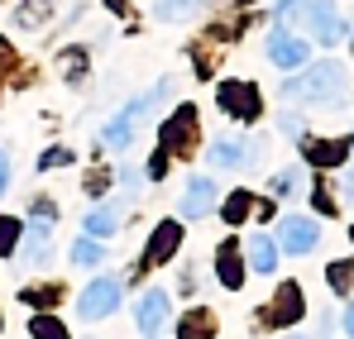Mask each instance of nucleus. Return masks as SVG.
<instances>
[{
	"instance_id": "7",
	"label": "nucleus",
	"mask_w": 354,
	"mask_h": 339,
	"mask_svg": "<svg viewBox=\"0 0 354 339\" xmlns=\"http://www.w3.org/2000/svg\"><path fill=\"white\" fill-rule=\"evenodd\" d=\"M306 39L301 34H292V29H273L268 34V62H278V67H288V72H297V67H306Z\"/></svg>"
},
{
	"instance_id": "14",
	"label": "nucleus",
	"mask_w": 354,
	"mask_h": 339,
	"mask_svg": "<svg viewBox=\"0 0 354 339\" xmlns=\"http://www.w3.org/2000/svg\"><path fill=\"white\" fill-rule=\"evenodd\" d=\"M48 249H53V215L39 211V220L29 215V229H24V258H29V263H44Z\"/></svg>"
},
{
	"instance_id": "24",
	"label": "nucleus",
	"mask_w": 354,
	"mask_h": 339,
	"mask_svg": "<svg viewBox=\"0 0 354 339\" xmlns=\"http://www.w3.org/2000/svg\"><path fill=\"white\" fill-rule=\"evenodd\" d=\"M72 263H101V244L96 239H77L72 244Z\"/></svg>"
},
{
	"instance_id": "32",
	"label": "nucleus",
	"mask_w": 354,
	"mask_h": 339,
	"mask_svg": "<svg viewBox=\"0 0 354 339\" xmlns=\"http://www.w3.org/2000/svg\"><path fill=\"white\" fill-rule=\"evenodd\" d=\"M350 239H354V229H350Z\"/></svg>"
},
{
	"instance_id": "17",
	"label": "nucleus",
	"mask_w": 354,
	"mask_h": 339,
	"mask_svg": "<svg viewBox=\"0 0 354 339\" xmlns=\"http://www.w3.org/2000/svg\"><path fill=\"white\" fill-rule=\"evenodd\" d=\"M244 253H249V268H254L259 278H268V273L278 268V244H273L268 234H249V244H244Z\"/></svg>"
},
{
	"instance_id": "22",
	"label": "nucleus",
	"mask_w": 354,
	"mask_h": 339,
	"mask_svg": "<svg viewBox=\"0 0 354 339\" xmlns=\"http://www.w3.org/2000/svg\"><path fill=\"white\" fill-rule=\"evenodd\" d=\"M326 278H330V287H335V291H354V258L330 263V268H326Z\"/></svg>"
},
{
	"instance_id": "13",
	"label": "nucleus",
	"mask_w": 354,
	"mask_h": 339,
	"mask_svg": "<svg viewBox=\"0 0 354 339\" xmlns=\"http://www.w3.org/2000/svg\"><path fill=\"white\" fill-rule=\"evenodd\" d=\"M134 320H139V330L144 335H158L163 325H168V291H144L139 296V306H134Z\"/></svg>"
},
{
	"instance_id": "31",
	"label": "nucleus",
	"mask_w": 354,
	"mask_h": 339,
	"mask_svg": "<svg viewBox=\"0 0 354 339\" xmlns=\"http://www.w3.org/2000/svg\"><path fill=\"white\" fill-rule=\"evenodd\" d=\"M350 153H354V144H350ZM350 172H354V158H350Z\"/></svg>"
},
{
	"instance_id": "9",
	"label": "nucleus",
	"mask_w": 354,
	"mask_h": 339,
	"mask_svg": "<svg viewBox=\"0 0 354 339\" xmlns=\"http://www.w3.org/2000/svg\"><path fill=\"white\" fill-rule=\"evenodd\" d=\"M301 311H306V296H301V287H297V282H283V287H278V296H273V306H268V316H263V325L283 330V325L301 320Z\"/></svg>"
},
{
	"instance_id": "21",
	"label": "nucleus",
	"mask_w": 354,
	"mask_h": 339,
	"mask_svg": "<svg viewBox=\"0 0 354 339\" xmlns=\"http://www.w3.org/2000/svg\"><path fill=\"white\" fill-rule=\"evenodd\" d=\"M249 211H254V196H249V191H230V201H225V225H244Z\"/></svg>"
},
{
	"instance_id": "11",
	"label": "nucleus",
	"mask_w": 354,
	"mask_h": 339,
	"mask_svg": "<svg viewBox=\"0 0 354 339\" xmlns=\"http://www.w3.org/2000/svg\"><path fill=\"white\" fill-rule=\"evenodd\" d=\"M301 158L311 168H340L350 158V139H306L301 134Z\"/></svg>"
},
{
	"instance_id": "8",
	"label": "nucleus",
	"mask_w": 354,
	"mask_h": 339,
	"mask_svg": "<svg viewBox=\"0 0 354 339\" xmlns=\"http://www.w3.org/2000/svg\"><path fill=\"white\" fill-rule=\"evenodd\" d=\"M316 239H321V229H316L311 215H283V225H278V244H283L288 253H297V258L311 253Z\"/></svg>"
},
{
	"instance_id": "2",
	"label": "nucleus",
	"mask_w": 354,
	"mask_h": 339,
	"mask_svg": "<svg viewBox=\"0 0 354 339\" xmlns=\"http://www.w3.org/2000/svg\"><path fill=\"white\" fill-rule=\"evenodd\" d=\"M288 101H306V106H330L345 96V67L340 62H311L301 67V77H292L283 86Z\"/></svg>"
},
{
	"instance_id": "15",
	"label": "nucleus",
	"mask_w": 354,
	"mask_h": 339,
	"mask_svg": "<svg viewBox=\"0 0 354 339\" xmlns=\"http://www.w3.org/2000/svg\"><path fill=\"white\" fill-rule=\"evenodd\" d=\"M192 134H196V110L187 106V110H177L173 119L163 124L158 144H163V153H177V148H187V144H192Z\"/></svg>"
},
{
	"instance_id": "19",
	"label": "nucleus",
	"mask_w": 354,
	"mask_h": 339,
	"mask_svg": "<svg viewBox=\"0 0 354 339\" xmlns=\"http://www.w3.org/2000/svg\"><path fill=\"white\" fill-rule=\"evenodd\" d=\"M120 229V206H96L91 215H86V234L91 239H111Z\"/></svg>"
},
{
	"instance_id": "6",
	"label": "nucleus",
	"mask_w": 354,
	"mask_h": 339,
	"mask_svg": "<svg viewBox=\"0 0 354 339\" xmlns=\"http://www.w3.org/2000/svg\"><path fill=\"white\" fill-rule=\"evenodd\" d=\"M216 101H221V110L235 115V119H259V86L254 81H225L216 91Z\"/></svg>"
},
{
	"instance_id": "27",
	"label": "nucleus",
	"mask_w": 354,
	"mask_h": 339,
	"mask_svg": "<svg viewBox=\"0 0 354 339\" xmlns=\"http://www.w3.org/2000/svg\"><path fill=\"white\" fill-rule=\"evenodd\" d=\"M19 244V220H0V253H10Z\"/></svg>"
},
{
	"instance_id": "10",
	"label": "nucleus",
	"mask_w": 354,
	"mask_h": 339,
	"mask_svg": "<svg viewBox=\"0 0 354 339\" xmlns=\"http://www.w3.org/2000/svg\"><path fill=\"white\" fill-rule=\"evenodd\" d=\"M177 244H182V225H177V220H163V225H153L149 244H144V268H163V263H168V258L177 253Z\"/></svg>"
},
{
	"instance_id": "29",
	"label": "nucleus",
	"mask_w": 354,
	"mask_h": 339,
	"mask_svg": "<svg viewBox=\"0 0 354 339\" xmlns=\"http://www.w3.org/2000/svg\"><path fill=\"white\" fill-rule=\"evenodd\" d=\"M5 186H10V153L0 148V191H5Z\"/></svg>"
},
{
	"instance_id": "4",
	"label": "nucleus",
	"mask_w": 354,
	"mask_h": 339,
	"mask_svg": "<svg viewBox=\"0 0 354 339\" xmlns=\"http://www.w3.org/2000/svg\"><path fill=\"white\" fill-rule=\"evenodd\" d=\"M120 296H124L120 278H96V282L82 291V301H77V316H82V320H106V316H111V311L120 306Z\"/></svg>"
},
{
	"instance_id": "3",
	"label": "nucleus",
	"mask_w": 354,
	"mask_h": 339,
	"mask_svg": "<svg viewBox=\"0 0 354 339\" xmlns=\"http://www.w3.org/2000/svg\"><path fill=\"white\" fill-rule=\"evenodd\" d=\"M163 96H168V81H158V86H153L149 96H139V101H129V106H124V110H120L115 119L106 124V144H111V148H129V139H134V124H139L144 115L153 110V106H158Z\"/></svg>"
},
{
	"instance_id": "16",
	"label": "nucleus",
	"mask_w": 354,
	"mask_h": 339,
	"mask_svg": "<svg viewBox=\"0 0 354 339\" xmlns=\"http://www.w3.org/2000/svg\"><path fill=\"white\" fill-rule=\"evenodd\" d=\"M216 278L225 282V291H239L244 287V263H239V244H221V253H216Z\"/></svg>"
},
{
	"instance_id": "25",
	"label": "nucleus",
	"mask_w": 354,
	"mask_h": 339,
	"mask_svg": "<svg viewBox=\"0 0 354 339\" xmlns=\"http://www.w3.org/2000/svg\"><path fill=\"white\" fill-rule=\"evenodd\" d=\"M297 186H301V168H288L273 177V196H292Z\"/></svg>"
},
{
	"instance_id": "1",
	"label": "nucleus",
	"mask_w": 354,
	"mask_h": 339,
	"mask_svg": "<svg viewBox=\"0 0 354 339\" xmlns=\"http://www.w3.org/2000/svg\"><path fill=\"white\" fill-rule=\"evenodd\" d=\"M278 19L301 24V34L316 39V43H340V39H350V29H345V19H340L335 0H278Z\"/></svg>"
},
{
	"instance_id": "28",
	"label": "nucleus",
	"mask_w": 354,
	"mask_h": 339,
	"mask_svg": "<svg viewBox=\"0 0 354 339\" xmlns=\"http://www.w3.org/2000/svg\"><path fill=\"white\" fill-rule=\"evenodd\" d=\"M67 158H72V153H67V148H48V153H44V163H39V168H62V163H67Z\"/></svg>"
},
{
	"instance_id": "5",
	"label": "nucleus",
	"mask_w": 354,
	"mask_h": 339,
	"mask_svg": "<svg viewBox=\"0 0 354 339\" xmlns=\"http://www.w3.org/2000/svg\"><path fill=\"white\" fill-rule=\"evenodd\" d=\"M211 211H216V182L211 177H187V191L177 201V215L182 220H201Z\"/></svg>"
},
{
	"instance_id": "18",
	"label": "nucleus",
	"mask_w": 354,
	"mask_h": 339,
	"mask_svg": "<svg viewBox=\"0 0 354 339\" xmlns=\"http://www.w3.org/2000/svg\"><path fill=\"white\" fill-rule=\"evenodd\" d=\"M211 335H216V316L206 306H192L187 320L177 325V339H211Z\"/></svg>"
},
{
	"instance_id": "30",
	"label": "nucleus",
	"mask_w": 354,
	"mask_h": 339,
	"mask_svg": "<svg viewBox=\"0 0 354 339\" xmlns=\"http://www.w3.org/2000/svg\"><path fill=\"white\" fill-rule=\"evenodd\" d=\"M345 335L354 339V301H350V311H345Z\"/></svg>"
},
{
	"instance_id": "23",
	"label": "nucleus",
	"mask_w": 354,
	"mask_h": 339,
	"mask_svg": "<svg viewBox=\"0 0 354 339\" xmlns=\"http://www.w3.org/2000/svg\"><path fill=\"white\" fill-rule=\"evenodd\" d=\"M192 10H196V0H158V5H153L158 19H187Z\"/></svg>"
},
{
	"instance_id": "12",
	"label": "nucleus",
	"mask_w": 354,
	"mask_h": 339,
	"mask_svg": "<svg viewBox=\"0 0 354 339\" xmlns=\"http://www.w3.org/2000/svg\"><path fill=\"white\" fill-rule=\"evenodd\" d=\"M259 148L263 144H254V139H216L211 144V163L216 168H249Z\"/></svg>"
},
{
	"instance_id": "34",
	"label": "nucleus",
	"mask_w": 354,
	"mask_h": 339,
	"mask_svg": "<svg viewBox=\"0 0 354 339\" xmlns=\"http://www.w3.org/2000/svg\"><path fill=\"white\" fill-rule=\"evenodd\" d=\"M292 339H297V335H292Z\"/></svg>"
},
{
	"instance_id": "20",
	"label": "nucleus",
	"mask_w": 354,
	"mask_h": 339,
	"mask_svg": "<svg viewBox=\"0 0 354 339\" xmlns=\"http://www.w3.org/2000/svg\"><path fill=\"white\" fill-rule=\"evenodd\" d=\"M29 335L34 339H67V325H62L58 316H34L29 320Z\"/></svg>"
},
{
	"instance_id": "26",
	"label": "nucleus",
	"mask_w": 354,
	"mask_h": 339,
	"mask_svg": "<svg viewBox=\"0 0 354 339\" xmlns=\"http://www.w3.org/2000/svg\"><path fill=\"white\" fill-rule=\"evenodd\" d=\"M24 301L29 306H53L58 301V287H24Z\"/></svg>"
},
{
	"instance_id": "33",
	"label": "nucleus",
	"mask_w": 354,
	"mask_h": 339,
	"mask_svg": "<svg viewBox=\"0 0 354 339\" xmlns=\"http://www.w3.org/2000/svg\"><path fill=\"white\" fill-rule=\"evenodd\" d=\"M149 339H153V335H149Z\"/></svg>"
}]
</instances>
